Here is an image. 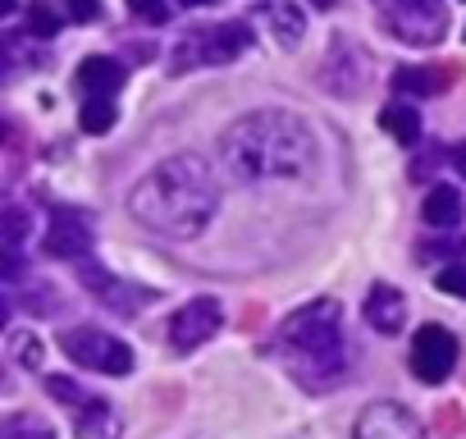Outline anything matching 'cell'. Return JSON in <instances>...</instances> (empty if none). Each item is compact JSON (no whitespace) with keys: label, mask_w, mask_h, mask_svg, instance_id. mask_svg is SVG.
Returning a JSON list of instances; mask_svg holds the SVG:
<instances>
[{"label":"cell","mask_w":466,"mask_h":439,"mask_svg":"<svg viewBox=\"0 0 466 439\" xmlns=\"http://www.w3.org/2000/svg\"><path fill=\"white\" fill-rule=\"evenodd\" d=\"M316 138L302 119L284 110H257L228 124L219 138V160L243 183H275V179H307L316 169Z\"/></svg>","instance_id":"6da1fadb"},{"label":"cell","mask_w":466,"mask_h":439,"mask_svg":"<svg viewBox=\"0 0 466 439\" xmlns=\"http://www.w3.org/2000/svg\"><path fill=\"white\" fill-rule=\"evenodd\" d=\"M128 210L160 239H197L219 210V188L201 156H174L128 192Z\"/></svg>","instance_id":"7a4b0ae2"},{"label":"cell","mask_w":466,"mask_h":439,"mask_svg":"<svg viewBox=\"0 0 466 439\" xmlns=\"http://www.w3.org/2000/svg\"><path fill=\"white\" fill-rule=\"evenodd\" d=\"M339 321H343V307L334 298H316L279 325V343L289 348L293 375L307 389H329L348 371V348H343Z\"/></svg>","instance_id":"3957f363"},{"label":"cell","mask_w":466,"mask_h":439,"mask_svg":"<svg viewBox=\"0 0 466 439\" xmlns=\"http://www.w3.org/2000/svg\"><path fill=\"white\" fill-rule=\"evenodd\" d=\"M252 28L248 24H215V28H197L178 42L174 51V74L197 69V65H228L238 60L243 51H252Z\"/></svg>","instance_id":"277c9868"},{"label":"cell","mask_w":466,"mask_h":439,"mask_svg":"<svg viewBox=\"0 0 466 439\" xmlns=\"http://www.w3.org/2000/svg\"><path fill=\"white\" fill-rule=\"evenodd\" d=\"M60 348L74 366H87L96 375H128L133 371V348L96 325H78V330H65L60 334Z\"/></svg>","instance_id":"5b68a950"},{"label":"cell","mask_w":466,"mask_h":439,"mask_svg":"<svg viewBox=\"0 0 466 439\" xmlns=\"http://www.w3.org/2000/svg\"><path fill=\"white\" fill-rule=\"evenodd\" d=\"M384 28L398 42L434 46L448 28V15H443L439 0H384Z\"/></svg>","instance_id":"8992f818"},{"label":"cell","mask_w":466,"mask_h":439,"mask_svg":"<svg viewBox=\"0 0 466 439\" xmlns=\"http://www.w3.org/2000/svg\"><path fill=\"white\" fill-rule=\"evenodd\" d=\"M219 325H224V307H219L215 298H192V302H183V307L174 311V321H169V343H174L178 352H192V348L210 343V339L219 334Z\"/></svg>","instance_id":"52a82bcc"},{"label":"cell","mask_w":466,"mask_h":439,"mask_svg":"<svg viewBox=\"0 0 466 439\" xmlns=\"http://www.w3.org/2000/svg\"><path fill=\"white\" fill-rule=\"evenodd\" d=\"M452 366H457V339H452V330H443V325L416 330V339H411V371H416V380L439 384V380L452 375Z\"/></svg>","instance_id":"ba28073f"},{"label":"cell","mask_w":466,"mask_h":439,"mask_svg":"<svg viewBox=\"0 0 466 439\" xmlns=\"http://www.w3.org/2000/svg\"><path fill=\"white\" fill-rule=\"evenodd\" d=\"M357 439H425V425L402 403H370L357 416Z\"/></svg>","instance_id":"9c48e42d"},{"label":"cell","mask_w":466,"mask_h":439,"mask_svg":"<svg viewBox=\"0 0 466 439\" xmlns=\"http://www.w3.org/2000/svg\"><path fill=\"white\" fill-rule=\"evenodd\" d=\"M42 252H46V257H60V261H83V257H92V225H87L83 215H74V210H56L51 230H46V239H42Z\"/></svg>","instance_id":"30bf717a"},{"label":"cell","mask_w":466,"mask_h":439,"mask_svg":"<svg viewBox=\"0 0 466 439\" xmlns=\"http://www.w3.org/2000/svg\"><path fill=\"white\" fill-rule=\"evenodd\" d=\"M402 321H407V298L393 284H370V293H366V325L380 330V334H398Z\"/></svg>","instance_id":"8fae6325"},{"label":"cell","mask_w":466,"mask_h":439,"mask_svg":"<svg viewBox=\"0 0 466 439\" xmlns=\"http://www.w3.org/2000/svg\"><path fill=\"white\" fill-rule=\"evenodd\" d=\"M78 87H83L87 97H115V92L124 87V65L110 60V56H87V60L78 65Z\"/></svg>","instance_id":"7c38bea8"},{"label":"cell","mask_w":466,"mask_h":439,"mask_svg":"<svg viewBox=\"0 0 466 439\" xmlns=\"http://www.w3.org/2000/svg\"><path fill=\"white\" fill-rule=\"evenodd\" d=\"M74 430H78V439H119V416L110 412V403L87 398L74 416Z\"/></svg>","instance_id":"4fadbf2b"},{"label":"cell","mask_w":466,"mask_h":439,"mask_svg":"<svg viewBox=\"0 0 466 439\" xmlns=\"http://www.w3.org/2000/svg\"><path fill=\"white\" fill-rule=\"evenodd\" d=\"M420 215H425V225H434V230H452V225H457V215H461V197H457V188H448V183L430 188Z\"/></svg>","instance_id":"5bb4252c"},{"label":"cell","mask_w":466,"mask_h":439,"mask_svg":"<svg viewBox=\"0 0 466 439\" xmlns=\"http://www.w3.org/2000/svg\"><path fill=\"white\" fill-rule=\"evenodd\" d=\"M443 87H448V78L439 69H398L393 74V92H402V97H434Z\"/></svg>","instance_id":"9a60e30c"},{"label":"cell","mask_w":466,"mask_h":439,"mask_svg":"<svg viewBox=\"0 0 466 439\" xmlns=\"http://www.w3.org/2000/svg\"><path fill=\"white\" fill-rule=\"evenodd\" d=\"M380 124H384V133L398 138L402 147H411V142L420 138V115H416L411 106H384V110H380Z\"/></svg>","instance_id":"2e32d148"},{"label":"cell","mask_w":466,"mask_h":439,"mask_svg":"<svg viewBox=\"0 0 466 439\" xmlns=\"http://www.w3.org/2000/svg\"><path fill=\"white\" fill-rule=\"evenodd\" d=\"M78 124H83V133H110L115 128V101L110 97H87L83 110H78Z\"/></svg>","instance_id":"e0dca14e"},{"label":"cell","mask_w":466,"mask_h":439,"mask_svg":"<svg viewBox=\"0 0 466 439\" xmlns=\"http://www.w3.org/2000/svg\"><path fill=\"white\" fill-rule=\"evenodd\" d=\"M270 24H275V33H279L284 46H298V42H302V28H307L302 10H293V5H275V10H270Z\"/></svg>","instance_id":"ac0fdd59"},{"label":"cell","mask_w":466,"mask_h":439,"mask_svg":"<svg viewBox=\"0 0 466 439\" xmlns=\"http://www.w3.org/2000/svg\"><path fill=\"white\" fill-rule=\"evenodd\" d=\"M5 439H56V430L37 416H10L5 421Z\"/></svg>","instance_id":"d6986e66"},{"label":"cell","mask_w":466,"mask_h":439,"mask_svg":"<svg viewBox=\"0 0 466 439\" xmlns=\"http://www.w3.org/2000/svg\"><path fill=\"white\" fill-rule=\"evenodd\" d=\"M28 28H33V37H42V42H46V37H56V33H60V15L37 0V5L28 10Z\"/></svg>","instance_id":"ffe728a7"},{"label":"cell","mask_w":466,"mask_h":439,"mask_svg":"<svg viewBox=\"0 0 466 439\" xmlns=\"http://www.w3.org/2000/svg\"><path fill=\"white\" fill-rule=\"evenodd\" d=\"M128 10H133L137 19H147V24H169V19H174L169 0H128Z\"/></svg>","instance_id":"44dd1931"},{"label":"cell","mask_w":466,"mask_h":439,"mask_svg":"<svg viewBox=\"0 0 466 439\" xmlns=\"http://www.w3.org/2000/svg\"><path fill=\"white\" fill-rule=\"evenodd\" d=\"M24 239H28V215L19 206H10L5 210V248H19Z\"/></svg>","instance_id":"7402d4cb"},{"label":"cell","mask_w":466,"mask_h":439,"mask_svg":"<svg viewBox=\"0 0 466 439\" xmlns=\"http://www.w3.org/2000/svg\"><path fill=\"white\" fill-rule=\"evenodd\" d=\"M46 389H51L60 403H69V407H83V403H87V393H83L74 380H65V375H51V380H46Z\"/></svg>","instance_id":"603a6c76"},{"label":"cell","mask_w":466,"mask_h":439,"mask_svg":"<svg viewBox=\"0 0 466 439\" xmlns=\"http://www.w3.org/2000/svg\"><path fill=\"white\" fill-rule=\"evenodd\" d=\"M439 293L466 298V266H443V271H439Z\"/></svg>","instance_id":"cb8c5ba5"},{"label":"cell","mask_w":466,"mask_h":439,"mask_svg":"<svg viewBox=\"0 0 466 439\" xmlns=\"http://www.w3.org/2000/svg\"><path fill=\"white\" fill-rule=\"evenodd\" d=\"M65 15L74 24H92V19H101V0H65Z\"/></svg>","instance_id":"d4e9b609"},{"label":"cell","mask_w":466,"mask_h":439,"mask_svg":"<svg viewBox=\"0 0 466 439\" xmlns=\"http://www.w3.org/2000/svg\"><path fill=\"white\" fill-rule=\"evenodd\" d=\"M15 348H19V357H24V366H42V343H37V339H19Z\"/></svg>","instance_id":"484cf974"},{"label":"cell","mask_w":466,"mask_h":439,"mask_svg":"<svg viewBox=\"0 0 466 439\" xmlns=\"http://www.w3.org/2000/svg\"><path fill=\"white\" fill-rule=\"evenodd\" d=\"M452 169L466 179V142H457V147H452Z\"/></svg>","instance_id":"4316f807"},{"label":"cell","mask_w":466,"mask_h":439,"mask_svg":"<svg viewBox=\"0 0 466 439\" xmlns=\"http://www.w3.org/2000/svg\"><path fill=\"white\" fill-rule=\"evenodd\" d=\"M15 5H19V0H0V15H15Z\"/></svg>","instance_id":"83f0119b"},{"label":"cell","mask_w":466,"mask_h":439,"mask_svg":"<svg viewBox=\"0 0 466 439\" xmlns=\"http://www.w3.org/2000/svg\"><path fill=\"white\" fill-rule=\"evenodd\" d=\"M311 5H316V10H334V5H339V0H311Z\"/></svg>","instance_id":"f1b7e54d"},{"label":"cell","mask_w":466,"mask_h":439,"mask_svg":"<svg viewBox=\"0 0 466 439\" xmlns=\"http://www.w3.org/2000/svg\"><path fill=\"white\" fill-rule=\"evenodd\" d=\"M178 5H210V0H178Z\"/></svg>","instance_id":"f546056e"}]
</instances>
